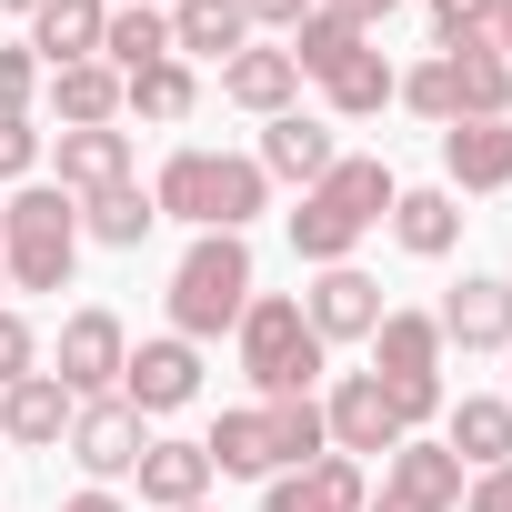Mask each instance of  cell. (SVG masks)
<instances>
[{"label":"cell","mask_w":512,"mask_h":512,"mask_svg":"<svg viewBox=\"0 0 512 512\" xmlns=\"http://www.w3.org/2000/svg\"><path fill=\"white\" fill-rule=\"evenodd\" d=\"M362 502H372V482H362L352 452H322L302 472H272V492H262V512H362Z\"/></svg>","instance_id":"14"},{"label":"cell","mask_w":512,"mask_h":512,"mask_svg":"<svg viewBox=\"0 0 512 512\" xmlns=\"http://www.w3.org/2000/svg\"><path fill=\"white\" fill-rule=\"evenodd\" d=\"M322 432H332V452H352V462H362V452H392V442H412V432H402V412L382 402V382H372V372H342V382H332V402H322Z\"/></svg>","instance_id":"11"},{"label":"cell","mask_w":512,"mask_h":512,"mask_svg":"<svg viewBox=\"0 0 512 512\" xmlns=\"http://www.w3.org/2000/svg\"><path fill=\"white\" fill-rule=\"evenodd\" d=\"M442 191H512V121H452L442 131Z\"/></svg>","instance_id":"15"},{"label":"cell","mask_w":512,"mask_h":512,"mask_svg":"<svg viewBox=\"0 0 512 512\" xmlns=\"http://www.w3.org/2000/svg\"><path fill=\"white\" fill-rule=\"evenodd\" d=\"M492 51H502V71H512V0H502V11H492V31H482Z\"/></svg>","instance_id":"42"},{"label":"cell","mask_w":512,"mask_h":512,"mask_svg":"<svg viewBox=\"0 0 512 512\" xmlns=\"http://www.w3.org/2000/svg\"><path fill=\"white\" fill-rule=\"evenodd\" d=\"M362 41H372V31H352V21H332V11H312V21H302V31L282 41V51L302 61V81H332V71H342V61L362 51Z\"/></svg>","instance_id":"32"},{"label":"cell","mask_w":512,"mask_h":512,"mask_svg":"<svg viewBox=\"0 0 512 512\" xmlns=\"http://www.w3.org/2000/svg\"><path fill=\"white\" fill-rule=\"evenodd\" d=\"M101 61L131 81L151 61H171V11H151V0H111V21H101Z\"/></svg>","instance_id":"24"},{"label":"cell","mask_w":512,"mask_h":512,"mask_svg":"<svg viewBox=\"0 0 512 512\" xmlns=\"http://www.w3.org/2000/svg\"><path fill=\"white\" fill-rule=\"evenodd\" d=\"M241 372H251L262 402H312V382H322V332L302 322L292 292H251V312H241Z\"/></svg>","instance_id":"6"},{"label":"cell","mask_w":512,"mask_h":512,"mask_svg":"<svg viewBox=\"0 0 512 512\" xmlns=\"http://www.w3.org/2000/svg\"><path fill=\"white\" fill-rule=\"evenodd\" d=\"M81 262V201L61 181H21L0 201V282L11 292H71Z\"/></svg>","instance_id":"1"},{"label":"cell","mask_w":512,"mask_h":512,"mask_svg":"<svg viewBox=\"0 0 512 512\" xmlns=\"http://www.w3.org/2000/svg\"><path fill=\"white\" fill-rule=\"evenodd\" d=\"M392 241L412 251V262H442V251L462 241V191H392Z\"/></svg>","instance_id":"22"},{"label":"cell","mask_w":512,"mask_h":512,"mask_svg":"<svg viewBox=\"0 0 512 512\" xmlns=\"http://www.w3.org/2000/svg\"><path fill=\"white\" fill-rule=\"evenodd\" d=\"M251 51L241 0H171V61H231Z\"/></svg>","instance_id":"21"},{"label":"cell","mask_w":512,"mask_h":512,"mask_svg":"<svg viewBox=\"0 0 512 512\" xmlns=\"http://www.w3.org/2000/svg\"><path fill=\"white\" fill-rule=\"evenodd\" d=\"M312 11H322V0H241V21H251V31H302Z\"/></svg>","instance_id":"38"},{"label":"cell","mask_w":512,"mask_h":512,"mask_svg":"<svg viewBox=\"0 0 512 512\" xmlns=\"http://www.w3.org/2000/svg\"><path fill=\"white\" fill-rule=\"evenodd\" d=\"M251 161H262V181H322L332 161H342V141H332V121H312V111H282L272 131H262V151H251Z\"/></svg>","instance_id":"16"},{"label":"cell","mask_w":512,"mask_h":512,"mask_svg":"<svg viewBox=\"0 0 512 512\" xmlns=\"http://www.w3.org/2000/svg\"><path fill=\"white\" fill-rule=\"evenodd\" d=\"M31 91H41V61H31V41H11L0 51V121H31Z\"/></svg>","instance_id":"35"},{"label":"cell","mask_w":512,"mask_h":512,"mask_svg":"<svg viewBox=\"0 0 512 512\" xmlns=\"http://www.w3.org/2000/svg\"><path fill=\"white\" fill-rule=\"evenodd\" d=\"M492 11H502V0H432V31H442V51H452V41H482V31H492Z\"/></svg>","instance_id":"36"},{"label":"cell","mask_w":512,"mask_h":512,"mask_svg":"<svg viewBox=\"0 0 512 512\" xmlns=\"http://www.w3.org/2000/svg\"><path fill=\"white\" fill-rule=\"evenodd\" d=\"M151 11H161V0H151Z\"/></svg>","instance_id":"45"},{"label":"cell","mask_w":512,"mask_h":512,"mask_svg":"<svg viewBox=\"0 0 512 512\" xmlns=\"http://www.w3.org/2000/svg\"><path fill=\"white\" fill-rule=\"evenodd\" d=\"M462 512H512V462L472 472V482H462Z\"/></svg>","instance_id":"39"},{"label":"cell","mask_w":512,"mask_h":512,"mask_svg":"<svg viewBox=\"0 0 512 512\" xmlns=\"http://www.w3.org/2000/svg\"><path fill=\"white\" fill-rule=\"evenodd\" d=\"M221 101L282 121V111H302V61H292V51H231V61H221Z\"/></svg>","instance_id":"20"},{"label":"cell","mask_w":512,"mask_h":512,"mask_svg":"<svg viewBox=\"0 0 512 512\" xmlns=\"http://www.w3.org/2000/svg\"><path fill=\"white\" fill-rule=\"evenodd\" d=\"M101 21H111V0H41V11H31V61L41 71L101 61Z\"/></svg>","instance_id":"19"},{"label":"cell","mask_w":512,"mask_h":512,"mask_svg":"<svg viewBox=\"0 0 512 512\" xmlns=\"http://www.w3.org/2000/svg\"><path fill=\"white\" fill-rule=\"evenodd\" d=\"M141 502H161V512H191L201 492H211V452L201 442H141Z\"/></svg>","instance_id":"23"},{"label":"cell","mask_w":512,"mask_h":512,"mask_svg":"<svg viewBox=\"0 0 512 512\" xmlns=\"http://www.w3.org/2000/svg\"><path fill=\"white\" fill-rule=\"evenodd\" d=\"M362 512H432V502H402V492H382V502H362Z\"/></svg>","instance_id":"43"},{"label":"cell","mask_w":512,"mask_h":512,"mask_svg":"<svg viewBox=\"0 0 512 512\" xmlns=\"http://www.w3.org/2000/svg\"><path fill=\"white\" fill-rule=\"evenodd\" d=\"M151 201H161V221L241 231L251 211L272 201V181H262V161H241V151H171V161H161V181H151Z\"/></svg>","instance_id":"3"},{"label":"cell","mask_w":512,"mask_h":512,"mask_svg":"<svg viewBox=\"0 0 512 512\" xmlns=\"http://www.w3.org/2000/svg\"><path fill=\"white\" fill-rule=\"evenodd\" d=\"M392 191H402V181H392L382 161H332V171L302 191V211H292V251H302L312 272L352 262L362 231H382V221H392Z\"/></svg>","instance_id":"2"},{"label":"cell","mask_w":512,"mask_h":512,"mask_svg":"<svg viewBox=\"0 0 512 512\" xmlns=\"http://www.w3.org/2000/svg\"><path fill=\"white\" fill-rule=\"evenodd\" d=\"M121 362H131V332H121V312H71L61 322V352H51V382L71 392V402H101V392H121Z\"/></svg>","instance_id":"8"},{"label":"cell","mask_w":512,"mask_h":512,"mask_svg":"<svg viewBox=\"0 0 512 512\" xmlns=\"http://www.w3.org/2000/svg\"><path fill=\"white\" fill-rule=\"evenodd\" d=\"M442 61H452V101H462V121H512V71H502L492 41H452Z\"/></svg>","instance_id":"26"},{"label":"cell","mask_w":512,"mask_h":512,"mask_svg":"<svg viewBox=\"0 0 512 512\" xmlns=\"http://www.w3.org/2000/svg\"><path fill=\"white\" fill-rule=\"evenodd\" d=\"M372 382H382V402L402 412V432H422V422L442 412V322H432V312H382V332H372Z\"/></svg>","instance_id":"7"},{"label":"cell","mask_w":512,"mask_h":512,"mask_svg":"<svg viewBox=\"0 0 512 512\" xmlns=\"http://www.w3.org/2000/svg\"><path fill=\"white\" fill-rule=\"evenodd\" d=\"M191 512H201V502H191Z\"/></svg>","instance_id":"46"},{"label":"cell","mask_w":512,"mask_h":512,"mask_svg":"<svg viewBox=\"0 0 512 512\" xmlns=\"http://www.w3.org/2000/svg\"><path fill=\"white\" fill-rule=\"evenodd\" d=\"M251 312V241L241 231H201L171 272V332L181 342H211V332H241Z\"/></svg>","instance_id":"5"},{"label":"cell","mask_w":512,"mask_h":512,"mask_svg":"<svg viewBox=\"0 0 512 512\" xmlns=\"http://www.w3.org/2000/svg\"><path fill=\"white\" fill-rule=\"evenodd\" d=\"M502 402H512V392H502Z\"/></svg>","instance_id":"47"},{"label":"cell","mask_w":512,"mask_h":512,"mask_svg":"<svg viewBox=\"0 0 512 512\" xmlns=\"http://www.w3.org/2000/svg\"><path fill=\"white\" fill-rule=\"evenodd\" d=\"M382 312H392V302H382V282H372V272H352V262H332V272L312 282V302H302V322L322 332V352H332V342H372V332H382Z\"/></svg>","instance_id":"10"},{"label":"cell","mask_w":512,"mask_h":512,"mask_svg":"<svg viewBox=\"0 0 512 512\" xmlns=\"http://www.w3.org/2000/svg\"><path fill=\"white\" fill-rule=\"evenodd\" d=\"M392 101H412V111H422V121H442V131L462 121V101H452V61H442V51H432L422 71H402V91H392Z\"/></svg>","instance_id":"33"},{"label":"cell","mask_w":512,"mask_h":512,"mask_svg":"<svg viewBox=\"0 0 512 512\" xmlns=\"http://www.w3.org/2000/svg\"><path fill=\"white\" fill-rule=\"evenodd\" d=\"M41 372V332L11 312V302H0V392H11V382H31Z\"/></svg>","instance_id":"34"},{"label":"cell","mask_w":512,"mask_h":512,"mask_svg":"<svg viewBox=\"0 0 512 512\" xmlns=\"http://www.w3.org/2000/svg\"><path fill=\"white\" fill-rule=\"evenodd\" d=\"M322 11H332V21H352V31H372V21H392V11H402V0H322Z\"/></svg>","instance_id":"40"},{"label":"cell","mask_w":512,"mask_h":512,"mask_svg":"<svg viewBox=\"0 0 512 512\" xmlns=\"http://www.w3.org/2000/svg\"><path fill=\"white\" fill-rule=\"evenodd\" d=\"M41 81H51L61 131H101V121H121V71H111V61H71V71H41Z\"/></svg>","instance_id":"27"},{"label":"cell","mask_w":512,"mask_h":512,"mask_svg":"<svg viewBox=\"0 0 512 512\" xmlns=\"http://www.w3.org/2000/svg\"><path fill=\"white\" fill-rule=\"evenodd\" d=\"M191 101H201L191 61H151V71L121 81V111H141V121H191Z\"/></svg>","instance_id":"31"},{"label":"cell","mask_w":512,"mask_h":512,"mask_svg":"<svg viewBox=\"0 0 512 512\" xmlns=\"http://www.w3.org/2000/svg\"><path fill=\"white\" fill-rule=\"evenodd\" d=\"M61 512H131V502H121V492H101V482H91V492H71V502H61Z\"/></svg>","instance_id":"41"},{"label":"cell","mask_w":512,"mask_h":512,"mask_svg":"<svg viewBox=\"0 0 512 512\" xmlns=\"http://www.w3.org/2000/svg\"><path fill=\"white\" fill-rule=\"evenodd\" d=\"M151 221H161V201H151L141 181H111V191H91V201H81V231H91V241H111V251H141V241H151Z\"/></svg>","instance_id":"29"},{"label":"cell","mask_w":512,"mask_h":512,"mask_svg":"<svg viewBox=\"0 0 512 512\" xmlns=\"http://www.w3.org/2000/svg\"><path fill=\"white\" fill-rule=\"evenodd\" d=\"M392 91H402V71H392V61H382L372 41H362V51H352V61H342V71L322 81V101H332V121H372V111H382Z\"/></svg>","instance_id":"30"},{"label":"cell","mask_w":512,"mask_h":512,"mask_svg":"<svg viewBox=\"0 0 512 512\" xmlns=\"http://www.w3.org/2000/svg\"><path fill=\"white\" fill-rule=\"evenodd\" d=\"M71 392L51 382V372H31V382H11V392H0V432H11V442H31V452H51L61 432H71Z\"/></svg>","instance_id":"25"},{"label":"cell","mask_w":512,"mask_h":512,"mask_svg":"<svg viewBox=\"0 0 512 512\" xmlns=\"http://www.w3.org/2000/svg\"><path fill=\"white\" fill-rule=\"evenodd\" d=\"M442 342H462V352H512V282H492V272H462L452 292H442Z\"/></svg>","instance_id":"13"},{"label":"cell","mask_w":512,"mask_h":512,"mask_svg":"<svg viewBox=\"0 0 512 512\" xmlns=\"http://www.w3.org/2000/svg\"><path fill=\"white\" fill-rule=\"evenodd\" d=\"M201 392V352L181 342V332H161V342H141L131 362H121V402L131 412H181Z\"/></svg>","instance_id":"12"},{"label":"cell","mask_w":512,"mask_h":512,"mask_svg":"<svg viewBox=\"0 0 512 512\" xmlns=\"http://www.w3.org/2000/svg\"><path fill=\"white\" fill-rule=\"evenodd\" d=\"M61 442H71V462L111 492V482H131V472H141V442H151V432H141V412H131L121 392H101V402H81V412H71V432H61Z\"/></svg>","instance_id":"9"},{"label":"cell","mask_w":512,"mask_h":512,"mask_svg":"<svg viewBox=\"0 0 512 512\" xmlns=\"http://www.w3.org/2000/svg\"><path fill=\"white\" fill-rule=\"evenodd\" d=\"M0 11H41V0H0Z\"/></svg>","instance_id":"44"},{"label":"cell","mask_w":512,"mask_h":512,"mask_svg":"<svg viewBox=\"0 0 512 512\" xmlns=\"http://www.w3.org/2000/svg\"><path fill=\"white\" fill-rule=\"evenodd\" d=\"M111 181H131V131H61V191L71 201H91V191H111Z\"/></svg>","instance_id":"28"},{"label":"cell","mask_w":512,"mask_h":512,"mask_svg":"<svg viewBox=\"0 0 512 512\" xmlns=\"http://www.w3.org/2000/svg\"><path fill=\"white\" fill-rule=\"evenodd\" d=\"M41 171V131L31 121H0V181H31Z\"/></svg>","instance_id":"37"},{"label":"cell","mask_w":512,"mask_h":512,"mask_svg":"<svg viewBox=\"0 0 512 512\" xmlns=\"http://www.w3.org/2000/svg\"><path fill=\"white\" fill-rule=\"evenodd\" d=\"M462 482H472V472H462V462H452L442 442H422V432L382 452V492H402V502H432V512H462Z\"/></svg>","instance_id":"17"},{"label":"cell","mask_w":512,"mask_h":512,"mask_svg":"<svg viewBox=\"0 0 512 512\" xmlns=\"http://www.w3.org/2000/svg\"><path fill=\"white\" fill-rule=\"evenodd\" d=\"M211 472H302V462H322L332 452V432H322V402H251V412H221L211 422Z\"/></svg>","instance_id":"4"},{"label":"cell","mask_w":512,"mask_h":512,"mask_svg":"<svg viewBox=\"0 0 512 512\" xmlns=\"http://www.w3.org/2000/svg\"><path fill=\"white\" fill-rule=\"evenodd\" d=\"M442 452H452L462 472L512 462V402H502V392H462V402L442 412Z\"/></svg>","instance_id":"18"}]
</instances>
